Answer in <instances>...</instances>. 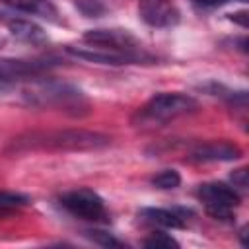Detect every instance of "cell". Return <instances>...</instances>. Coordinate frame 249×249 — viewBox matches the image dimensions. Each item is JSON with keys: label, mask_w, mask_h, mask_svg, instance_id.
Returning a JSON list of instances; mask_svg holds the SVG:
<instances>
[{"label": "cell", "mask_w": 249, "mask_h": 249, "mask_svg": "<svg viewBox=\"0 0 249 249\" xmlns=\"http://www.w3.org/2000/svg\"><path fill=\"white\" fill-rule=\"evenodd\" d=\"M144 245H146V247H179V241L173 239L169 233L156 231V233H152L148 239H144Z\"/></svg>", "instance_id": "cell-16"}, {"label": "cell", "mask_w": 249, "mask_h": 249, "mask_svg": "<svg viewBox=\"0 0 249 249\" xmlns=\"http://www.w3.org/2000/svg\"><path fill=\"white\" fill-rule=\"evenodd\" d=\"M196 109H198V101L189 93L160 91L134 111V115L130 117V123L136 128H156L179 117L191 115Z\"/></svg>", "instance_id": "cell-3"}, {"label": "cell", "mask_w": 249, "mask_h": 249, "mask_svg": "<svg viewBox=\"0 0 249 249\" xmlns=\"http://www.w3.org/2000/svg\"><path fill=\"white\" fill-rule=\"evenodd\" d=\"M196 196L204 204L208 216L222 222H230L233 218V210L239 206V200H241L233 187L218 181L198 185Z\"/></svg>", "instance_id": "cell-4"}, {"label": "cell", "mask_w": 249, "mask_h": 249, "mask_svg": "<svg viewBox=\"0 0 249 249\" xmlns=\"http://www.w3.org/2000/svg\"><path fill=\"white\" fill-rule=\"evenodd\" d=\"M241 158V148L228 140H206L195 144L187 152V160L196 163H212V161H235Z\"/></svg>", "instance_id": "cell-8"}, {"label": "cell", "mask_w": 249, "mask_h": 249, "mask_svg": "<svg viewBox=\"0 0 249 249\" xmlns=\"http://www.w3.org/2000/svg\"><path fill=\"white\" fill-rule=\"evenodd\" d=\"M196 6H200V8H206V10H212V8H220V6H224V4H228V2H235V0H193Z\"/></svg>", "instance_id": "cell-19"}, {"label": "cell", "mask_w": 249, "mask_h": 249, "mask_svg": "<svg viewBox=\"0 0 249 249\" xmlns=\"http://www.w3.org/2000/svg\"><path fill=\"white\" fill-rule=\"evenodd\" d=\"M111 136L86 128L29 130L8 140L4 152L21 156L29 152H91L111 146Z\"/></svg>", "instance_id": "cell-1"}, {"label": "cell", "mask_w": 249, "mask_h": 249, "mask_svg": "<svg viewBox=\"0 0 249 249\" xmlns=\"http://www.w3.org/2000/svg\"><path fill=\"white\" fill-rule=\"evenodd\" d=\"M231 19H237L241 23V27H247V14L245 12H237V14H231Z\"/></svg>", "instance_id": "cell-21"}, {"label": "cell", "mask_w": 249, "mask_h": 249, "mask_svg": "<svg viewBox=\"0 0 249 249\" xmlns=\"http://www.w3.org/2000/svg\"><path fill=\"white\" fill-rule=\"evenodd\" d=\"M150 183H152L156 189L169 191V189H177V187L181 185V175H179V171H177V169L167 167V169L158 171V173L150 179Z\"/></svg>", "instance_id": "cell-13"}, {"label": "cell", "mask_w": 249, "mask_h": 249, "mask_svg": "<svg viewBox=\"0 0 249 249\" xmlns=\"http://www.w3.org/2000/svg\"><path fill=\"white\" fill-rule=\"evenodd\" d=\"M60 204L76 218H82L88 222H107L105 200L93 189L80 187V189L68 191L60 196Z\"/></svg>", "instance_id": "cell-5"}, {"label": "cell", "mask_w": 249, "mask_h": 249, "mask_svg": "<svg viewBox=\"0 0 249 249\" xmlns=\"http://www.w3.org/2000/svg\"><path fill=\"white\" fill-rule=\"evenodd\" d=\"M4 2L16 12L27 16H39L49 21H58V10L49 0H4Z\"/></svg>", "instance_id": "cell-11"}, {"label": "cell", "mask_w": 249, "mask_h": 249, "mask_svg": "<svg viewBox=\"0 0 249 249\" xmlns=\"http://www.w3.org/2000/svg\"><path fill=\"white\" fill-rule=\"evenodd\" d=\"M231 181H233V187L245 189V187H247V171H245V167L233 171V173H231Z\"/></svg>", "instance_id": "cell-18"}, {"label": "cell", "mask_w": 249, "mask_h": 249, "mask_svg": "<svg viewBox=\"0 0 249 249\" xmlns=\"http://www.w3.org/2000/svg\"><path fill=\"white\" fill-rule=\"evenodd\" d=\"M138 14L152 27H171L179 23V10L169 0H140Z\"/></svg>", "instance_id": "cell-9"}, {"label": "cell", "mask_w": 249, "mask_h": 249, "mask_svg": "<svg viewBox=\"0 0 249 249\" xmlns=\"http://www.w3.org/2000/svg\"><path fill=\"white\" fill-rule=\"evenodd\" d=\"M10 89H12V78H8V76L0 74V95L8 93Z\"/></svg>", "instance_id": "cell-20"}, {"label": "cell", "mask_w": 249, "mask_h": 249, "mask_svg": "<svg viewBox=\"0 0 249 249\" xmlns=\"http://www.w3.org/2000/svg\"><path fill=\"white\" fill-rule=\"evenodd\" d=\"M74 4L86 18H101L107 12V6L101 0H74Z\"/></svg>", "instance_id": "cell-14"}, {"label": "cell", "mask_w": 249, "mask_h": 249, "mask_svg": "<svg viewBox=\"0 0 249 249\" xmlns=\"http://www.w3.org/2000/svg\"><path fill=\"white\" fill-rule=\"evenodd\" d=\"M140 216L150 222V224H156L160 228H167V230H181L185 228V218L175 212V210H167V208H142L140 210Z\"/></svg>", "instance_id": "cell-12"}, {"label": "cell", "mask_w": 249, "mask_h": 249, "mask_svg": "<svg viewBox=\"0 0 249 249\" xmlns=\"http://www.w3.org/2000/svg\"><path fill=\"white\" fill-rule=\"evenodd\" d=\"M23 97L29 105L51 107L72 117L89 113V101L84 91L72 84L58 80H37L23 88Z\"/></svg>", "instance_id": "cell-2"}, {"label": "cell", "mask_w": 249, "mask_h": 249, "mask_svg": "<svg viewBox=\"0 0 249 249\" xmlns=\"http://www.w3.org/2000/svg\"><path fill=\"white\" fill-rule=\"evenodd\" d=\"M86 235H88L91 241H95V243H99V245H103V247H119V245H121V241H117L111 233L101 231V230H88Z\"/></svg>", "instance_id": "cell-17"}, {"label": "cell", "mask_w": 249, "mask_h": 249, "mask_svg": "<svg viewBox=\"0 0 249 249\" xmlns=\"http://www.w3.org/2000/svg\"><path fill=\"white\" fill-rule=\"evenodd\" d=\"M84 41L93 47H105V49L130 53V54H146V51L142 49V43L128 29H117V27L89 29L84 33Z\"/></svg>", "instance_id": "cell-6"}, {"label": "cell", "mask_w": 249, "mask_h": 249, "mask_svg": "<svg viewBox=\"0 0 249 249\" xmlns=\"http://www.w3.org/2000/svg\"><path fill=\"white\" fill-rule=\"evenodd\" d=\"M66 53L88 60V62H97V64H111V66H123V64H138V62H150L152 56L150 54H130V53H121V51H113V49H105V47H74L68 45Z\"/></svg>", "instance_id": "cell-7"}, {"label": "cell", "mask_w": 249, "mask_h": 249, "mask_svg": "<svg viewBox=\"0 0 249 249\" xmlns=\"http://www.w3.org/2000/svg\"><path fill=\"white\" fill-rule=\"evenodd\" d=\"M29 204V196L21 195V193H12V191H0V208L6 210H16L19 206Z\"/></svg>", "instance_id": "cell-15"}, {"label": "cell", "mask_w": 249, "mask_h": 249, "mask_svg": "<svg viewBox=\"0 0 249 249\" xmlns=\"http://www.w3.org/2000/svg\"><path fill=\"white\" fill-rule=\"evenodd\" d=\"M6 25L10 29V33L23 41V43H29V45H43L47 43L49 35L45 33V29L41 25H37L35 21L27 19V18H18V16H12L6 19Z\"/></svg>", "instance_id": "cell-10"}]
</instances>
